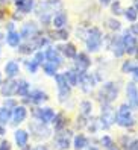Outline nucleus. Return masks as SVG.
Instances as JSON below:
<instances>
[{"mask_svg": "<svg viewBox=\"0 0 138 150\" xmlns=\"http://www.w3.org/2000/svg\"><path fill=\"white\" fill-rule=\"evenodd\" d=\"M32 59L41 67L42 64L46 62V53H44V50H37V52H33V58H32Z\"/></svg>", "mask_w": 138, "mask_h": 150, "instance_id": "nucleus-41", "label": "nucleus"}, {"mask_svg": "<svg viewBox=\"0 0 138 150\" xmlns=\"http://www.w3.org/2000/svg\"><path fill=\"white\" fill-rule=\"evenodd\" d=\"M20 150H32V147L28 144V146H26V147H23V149H20Z\"/></svg>", "mask_w": 138, "mask_h": 150, "instance_id": "nucleus-53", "label": "nucleus"}, {"mask_svg": "<svg viewBox=\"0 0 138 150\" xmlns=\"http://www.w3.org/2000/svg\"><path fill=\"white\" fill-rule=\"evenodd\" d=\"M24 68L29 74H37L38 70H40V65L33 59H28V61H24Z\"/></svg>", "mask_w": 138, "mask_h": 150, "instance_id": "nucleus-39", "label": "nucleus"}, {"mask_svg": "<svg viewBox=\"0 0 138 150\" xmlns=\"http://www.w3.org/2000/svg\"><path fill=\"white\" fill-rule=\"evenodd\" d=\"M58 50L61 52V55L64 56V59H73L76 55H77V46L74 42H70V41H65V42H61L58 44Z\"/></svg>", "mask_w": 138, "mask_h": 150, "instance_id": "nucleus-19", "label": "nucleus"}, {"mask_svg": "<svg viewBox=\"0 0 138 150\" xmlns=\"http://www.w3.org/2000/svg\"><path fill=\"white\" fill-rule=\"evenodd\" d=\"M122 37V41H123V47H125V55L127 56H134L135 52L138 49V38L134 37V35L129 32L127 29L123 30V33L120 35Z\"/></svg>", "mask_w": 138, "mask_h": 150, "instance_id": "nucleus-13", "label": "nucleus"}, {"mask_svg": "<svg viewBox=\"0 0 138 150\" xmlns=\"http://www.w3.org/2000/svg\"><path fill=\"white\" fill-rule=\"evenodd\" d=\"M32 134V137L41 141V139H47L52 137V132L53 129L50 127V125H46L42 121H38V120H33V121H29V130Z\"/></svg>", "mask_w": 138, "mask_h": 150, "instance_id": "nucleus-6", "label": "nucleus"}, {"mask_svg": "<svg viewBox=\"0 0 138 150\" xmlns=\"http://www.w3.org/2000/svg\"><path fill=\"white\" fill-rule=\"evenodd\" d=\"M131 76H132V79H134V82H135V83H138V64H137V67L134 68V71H132V74H131Z\"/></svg>", "mask_w": 138, "mask_h": 150, "instance_id": "nucleus-48", "label": "nucleus"}, {"mask_svg": "<svg viewBox=\"0 0 138 150\" xmlns=\"http://www.w3.org/2000/svg\"><path fill=\"white\" fill-rule=\"evenodd\" d=\"M127 30L131 32L134 37H137L138 38V21H135V23H131V26L127 28Z\"/></svg>", "mask_w": 138, "mask_h": 150, "instance_id": "nucleus-44", "label": "nucleus"}, {"mask_svg": "<svg viewBox=\"0 0 138 150\" xmlns=\"http://www.w3.org/2000/svg\"><path fill=\"white\" fill-rule=\"evenodd\" d=\"M17 50H18L21 55H30V53H33V52H37L35 46L32 44V41H30V40H29V41H24V42H21L20 46L17 47Z\"/></svg>", "mask_w": 138, "mask_h": 150, "instance_id": "nucleus-36", "label": "nucleus"}, {"mask_svg": "<svg viewBox=\"0 0 138 150\" xmlns=\"http://www.w3.org/2000/svg\"><path fill=\"white\" fill-rule=\"evenodd\" d=\"M55 79V85H56V97H58V102L59 103H67L68 100L71 99V90L73 88L67 83L64 73H56L53 76Z\"/></svg>", "mask_w": 138, "mask_h": 150, "instance_id": "nucleus-4", "label": "nucleus"}, {"mask_svg": "<svg viewBox=\"0 0 138 150\" xmlns=\"http://www.w3.org/2000/svg\"><path fill=\"white\" fill-rule=\"evenodd\" d=\"M52 29H64L68 24V14L64 9H58L52 15Z\"/></svg>", "mask_w": 138, "mask_h": 150, "instance_id": "nucleus-17", "label": "nucleus"}, {"mask_svg": "<svg viewBox=\"0 0 138 150\" xmlns=\"http://www.w3.org/2000/svg\"><path fill=\"white\" fill-rule=\"evenodd\" d=\"M125 94H126V103L132 111H138V85L131 81L125 86Z\"/></svg>", "mask_w": 138, "mask_h": 150, "instance_id": "nucleus-12", "label": "nucleus"}, {"mask_svg": "<svg viewBox=\"0 0 138 150\" xmlns=\"http://www.w3.org/2000/svg\"><path fill=\"white\" fill-rule=\"evenodd\" d=\"M94 112V103L90 100V99H85L79 103V115H84V117H91Z\"/></svg>", "mask_w": 138, "mask_h": 150, "instance_id": "nucleus-27", "label": "nucleus"}, {"mask_svg": "<svg viewBox=\"0 0 138 150\" xmlns=\"http://www.w3.org/2000/svg\"><path fill=\"white\" fill-rule=\"evenodd\" d=\"M87 129H88V132L90 134H97V132H100L102 130V127H100V121H99V117L97 118H93V115L88 118V123H87Z\"/></svg>", "mask_w": 138, "mask_h": 150, "instance_id": "nucleus-38", "label": "nucleus"}, {"mask_svg": "<svg viewBox=\"0 0 138 150\" xmlns=\"http://www.w3.org/2000/svg\"><path fill=\"white\" fill-rule=\"evenodd\" d=\"M3 73L8 79H15L17 76L20 74V64L17 61H8L3 67Z\"/></svg>", "mask_w": 138, "mask_h": 150, "instance_id": "nucleus-24", "label": "nucleus"}, {"mask_svg": "<svg viewBox=\"0 0 138 150\" xmlns=\"http://www.w3.org/2000/svg\"><path fill=\"white\" fill-rule=\"evenodd\" d=\"M99 146L103 147L105 150H111V149L117 147V143H115V139L111 137V135L105 134V135H102V137H100V139H99Z\"/></svg>", "mask_w": 138, "mask_h": 150, "instance_id": "nucleus-32", "label": "nucleus"}, {"mask_svg": "<svg viewBox=\"0 0 138 150\" xmlns=\"http://www.w3.org/2000/svg\"><path fill=\"white\" fill-rule=\"evenodd\" d=\"M73 61V68L77 73H85L90 71V68L93 65V59L87 52H77V55L71 59Z\"/></svg>", "mask_w": 138, "mask_h": 150, "instance_id": "nucleus-9", "label": "nucleus"}, {"mask_svg": "<svg viewBox=\"0 0 138 150\" xmlns=\"http://www.w3.org/2000/svg\"><path fill=\"white\" fill-rule=\"evenodd\" d=\"M137 64L138 62H135V59H126V61H123L122 67H120V71H122L123 74H132V71H134V68L137 67Z\"/></svg>", "mask_w": 138, "mask_h": 150, "instance_id": "nucleus-37", "label": "nucleus"}, {"mask_svg": "<svg viewBox=\"0 0 138 150\" xmlns=\"http://www.w3.org/2000/svg\"><path fill=\"white\" fill-rule=\"evenodd\" d=\"M122 15L125 17V20L129 21V23H135V21H138V11L135 9V6H132V5H131V6H127V8H125Z\"/></svg>", "mask_w": 138, "mask_h": 150, "instance_id": "nucleus-33", "label": "nucleus"}, {"mask_svg": "<svg viewBox=\"0 0 138 150\" xmlns=\"http://www.w3.org/2000/svg\"><path fill=\"white\" fill-rule=\"evenodd\" d=\"M126 150H138V138H134V139L129 141Z\"/></svg>", "mask_w": 138, "mask_h": 150, "instance_id": "nucleus-45", "label": "nucleus"}, {"mask_svg": "<svg viewBox=\"0 0 138 150\" xmlns=\"http://www.w3.org/2000/svg\"><path fill=\"white\" fill-rule=\"evenodd\" d=\"M132 6H135V9L138 11V0H132Z\"/></svg>", "mask_w": 138, "mask_h": 150, "instance_id": "nucleus-52", "label": "nucleus"}, {"mask_svg": "<svg viewBox=\"0 0 138 150\" xmlns=\"http://www.w3.org/2000/svg\"><path fill=\"white\" fill-rule=\"evenodd\" d=\"M17 105H18V103H17V100L14 99V97H6V100H5V103H3V106L9 108V109H14Z\"/></svg>", "mask_w": 138, "mask_h": 150, "instance_id": "nucleus-42", "label": "nucleus"}, {"mask_svg": "<svg viewBox=\"0 0 138 150\" xmlns=\"http://www.w3.org/2000/svg\"><path fill=\"white\" fill-rule=\"evenodd\" d=\"M108 50L113 52V55L115 58H123L125 56V47H123V41H122V37H120V35L114 33L113 37L109 38Z\"/></svg>", "mask_w": 138, "mask_h": 150, "instance_id": "nucleus-16", "label": "nucleus"}, {"mask_svg": "<svg viewBox=\"0 0 138 150\" xmlns=\"http://www.w3.org/2000/svg\"><path fill=\"white\" fill-rule=\"evenodd\" d=\"M103 41H105V35H103L102 29L97 26H91L87 29V35L84 38L85 47H87V53H99L102 50Z\"/></svg>", "mask_w": 138, "mask_h": 150, "instance_id": "nucleus-1", "label": "nucleus"}, {"mask_svg": "<svg viewBox=\"0 0 138 150\" xmlns=\"http://www.w3.org/2000/svg\"><path fill=\"white\" fill-rule=\"evenodd\" d=\"M30 93V83L26 81V79H20V81H17V91H15V96L18 97H26Z\"/></svg>", "mask_w": 138, "mask_h": 150, "instance_id": "nucleus-29", "label": "nucleus"}, {"mask_svg": "<svg viewBox=\"0 0 138 150\" xmlns=\"http://www.w3.org/2000/svg\"><path fill=\"white\" fill-rule=\"evenodd\" d=\"M29 139H30V135L26 129H17L14 132V143L18 149H23L29 144Z\"/></svg>", "mask_w": 138, "mask_h": 150, "instance_id": "nucleus-22", "label": "nucleus"}, {"mask_svg": "<svg viewBox=\"0 0 138 150\" xmlns=\"http://www.w3.org/2000/svg\"><path fill=\"white\" fill-rule=\"evenodd\" d=\"M0 150H12V144L8 139H3L2 143H0Z\"/></svg>", "mask_w": 138, "mask_h": 150, "instance_id": "nucleus-46", "label": "nucleus"}, {"mask_svg": "<svg viewBox=\"0 0 138 150\" xmlns=\"http://www.w3.org/2000/svg\"><path fill=\"white\" fill-rule=\"evenodd\" d=\"M85 150H100V147H99V146H96V144H91V143H90V146H88L87 149H85Z\"/></svg>", "mask_w": 138, "mask_h": 150, "instance_id": "nucleus-50", "label": "nucleus"}, {"mask_svg": "<svg viewBox=\"0 0 138 150\" xmlns=\"http://www.w3.org/2000/svg\"><path fill=\"white\" fill-rule=\"evenodd\" d=\"M100 127L102 130H109L115 125V109L113 106V103H103L100 105Z\"/></svg>", "mask_w": 138, "mask_h": 150, "instance_id": "nucleus-5", "label": "nucleus"}, {"mask_svg": "<svg viewBox=\"0 0 138 150\" xmlns=\"http://www.w3.org/2000/svg\"><path fill=\"white\" fill-rule=\"evenodd\" d=\"M0 85H2V73H0Z\"/></svg>", "mask_w": 138, "mask_h": 150, "instance_id": "nucleus-56", "label": "nucleus"}, {"mask_svg": "<svg viewBox=\"0 0 138 150\" xmlns=\"http://www.w3.org/2000/svg\"><path fill=\"white\" fill-rule=\"evenodd\" d=\"M44 53H46V61H49V62H53V64L58 65V67H62V65H64V56L61 55V52L58 50L56 46H49V47H46Z\"/></svg>", "mask_w": 138, "mask_h": 150, "instance_id": "nucleus-18", "label": "nucleus"}, {"mask_svg": "<svg viewBox=\"0 0 138 150\" xmlns=\"http://www.w3.org/2000/svg\"><path fill=\"white\" fill-rule=\"evenodd\" d=\"M11 115H12V109L6 108V106H0V125L6 126L11 123Z\"/></svg>", "mask_w": 138, "mask_h": 150, "instance_id": "nucleus-34", "label": "nucleus"}, {"mask_svg": "<svg viewBox=\"0 0 138 150\" xmlns=\"http://www.w3.org/2000/svg\"><path fill=\"white\" fill-rule=\"evenodd\" d=\"M18 12H21L23 15L33 12V8H35V0H21L18 5H15Z\"/></svg>", "mask_w": 138, "mask_h": 150, "instance_id": "nucleus-30", "label": "nucleus"}, {"mask_svg": "<svg viewBox=\"0 0 138 150\" xmlns=\"http://www.w3.org/2000/svg\"><path fill=\"white\" fill-rule=\"evenodd\" d=\"M32 150H52V149H50V146L46 144V143H40V144H37V146H33Z\"/></svg>", "mask_w": 138, "mask_h": 150, "instance_id": "nucleus-47", "label": "nucleus"}, {"mask_svg": "<svg viewBox=\"0 0 138 150\" xmlns=\"http://www.w3.org/2000/svg\"><path fill=\"white\" fill-rule=\"evenodd\" d=\"M55 115H56V111L50 106H33L32 108L33 120L42 121V123H46V125H52Z\"/></svg>", "mask_w": 138, "mask_h": 150, "instance_id": "nucleus-8", "label": "nucleus"}, {"mask_svg": "<svg viewBox=\"0 0 138 150\" xmlns=\"http://www.w3.org/2000/svg\"><path fill=\"white\" fill-rule=\"evenodd\" d=\"M41 67H42V71H44V74L49 76V77H53L56 73H59V67L55 65L53 62H49V61H46V62L42 64Z\"/></svg>", "mask_w": 138, "mask_h": 150, "instance_id": "nucleus-35", "label": "nucleus"}, {"mask_svg": "<svg viewBox=\"0 0 138 150\" xmlns=\"http://www.w3.org/2000/svg\"><path fill=\"white\" fill-rule=\"evenodd\" d=\"M38 33H41V29H40V24L37 21H26L20 29V37L24 41L35 38Z\"/></svg>", "mask_w": 138, "mask_h": 150, "instance_id": "nucleus-14", "label": "nucleus"}, {"mask_svg": "<svg viewBox=\"0 0 138 150\" xmlns=\"http://www.w3.org/2000/svg\"><path fill=\"white\" fill-rule=\"evenodd\" d=\"M91 143L90 137H87L85 134L79 132V134L73 135V141H71V149L73 150H85Z\"/></svg>", "mask_w": 138, "mask_h": 150, "instance_id": "nucleus-20", "label": "nucleus"}, {"mask_svg": "<svg viewBox=\"0 0 138 150\" xmlns=\"http://www.w3.org/2000/svg\"><path fill=\"white\" fill-rule=\"evenodd\" d=\"M29 117V109L26 105H17L12 109V115H11V125L12 126H20L21 123H24Z\"/></svg>", "mask_w": 138, "mask_h": 150, "instance_id": "nucleus-15", "label": "nucleus"}, {"mask_svg": "<svg viewBox=\"0 0 138 150\" xmlns=\"http://www.w3.org/2000/svg\"><path fill=\"white\" fill-rule=\"evenodd\" d=\"M47 3L52 6V9H53V11H58L59 8L62 6V0H47Z\"/></svg>", "mask_w": 138, "mask_h": 150, "instance_id": "nucleus-43", "label": "nucleus"}, {"mask_svg": "<svg viewBox=\"0 0 138 150\" xmlns=\"http://www.w3.org/2000/svg\"><path fill=\"white\" fill-rule=\"evenodd\" d=\"M47 37L50 38V41H55V42H65L70 38V32L67 30V28L64 29H50L47 32Z\"/></svg>", "mask_w": 138, "mask_h": 150, "instance_id": "nucleus-21", "label": "nucleus"}, {"mask_svg": "<svg viewBox=\"0 0 138 150\" xmlns=\"http://www.w3.org/2000/svg\"><path fill=\"white\" fill-rule=\"evenodd\" d=\"M109 8H111V14H113L114 17H117V15H122V14H123V9H125L120 0H114V2L109 5Z\"/></svg>", "mask_w": 138, "mask_h": 150, "instance_id": "nucleus-40", "label": "nucleus"}, {"mask_svg": "<svg viewBox=\"0 0 138 150\" xmlns=\"http://www.w3.org/2000/svg\"><path fill=\"white\" fill-rule=\"evenodd\" d=\"M105 23H106V28L113 32V33H117V32H120V30L123 29L122 21H120L118 18H115L114 15H113V17H108V18L105 20Z\"/></svg>", "mask_w": 138, "mask_h": 150, "instance_id": "nucleus-31", "label": "nucleus"}, {"mask_svg": "<svg viewBox=\"0 0 138 150\" xmlns=\"http://www.w3.org/2000/svg\"><path fill=\"white\" fill-rule=\"evenodd\" d=\"M111 150H122V149H120V147H114V149H111Z\"/></svg>", "mask_w": 138, "mask_h": 150, "instance_id": "nucleus-55", "label": "nucleus"}, {"mask_svg": "<svg viewBox=\"0 0 138 150\" xmlns=\"http://www.w3.org/2000/svg\"><path fill=\"white\" fill-rule=\"evenodd\" d=\"M23 103H29V105H33V106H41L42 103H46L50 100V97L49 94L44 91V90H30V93L23 97Z\"/></svg>", "mask_w": 138, "mask_h": 150, "instance_id": "nucleus-11", "label": "nucleus"}, {"mask_svg": "<svg viewBox=\"0 0 138 150\" xmlns=\"http://www.w3.org/2000/svg\"><path fill=\"white\" fill-rule=\"evenodd\" d=\"M134 58H135V61H138V49H137V52H135V55H134Z\"/></svg>", "mask_w": 138, "mask_h": 150, "instance_id": "nucleus-54", "label": "nucleus"}, {"mask_svg": "<svg viewBox=\"0 0 138 150\" xmlns=\"http://www.w3.org/2000/svg\"><path fill=\"white\" fill-rule=\"evenodd\" d=\"M6 134V126H2L0 125V137H3Z\"/></svg>", "mask_w": 138, "mask_h": 150, "instance_id": "nucleus-51", "label": "nucleus"}, {"mask_svg": "<svg viewBox=\"0 0 138 150\" xmlns=\"http://www.w3.org/2000/svg\"><path fill=\"white\" fill-rule=\"evenodd\" d=\"M5 41L9 47L12 49H17L21 44V37H20V32L18 30H8L6 35H5Z\"/></svg>", "mask_w": 138, "mask_h": 150, "instance_id": "nucleus-26", "label": "nucleus"}, {"mask_svg": "<svg viewBox=\"0 0 138 150\" xmlns=\"http://www.w3.org/2000/svg\"><path fill=\"white\" fill-rule=\"evenodd\" d=\"M53 125V132H59V130H64L68 127V117L65 112H56V115L52 121Z\"/></svg>", "mask_w": 138, "mask_h": 150, "instance_id": "nucleus-23", "label": "nucleus"}, {"mask_svg": "<svg viewBox=\"0 0 138 150\" xmlns=\"http://www.w3.org/2000/svg\"><path fill=\"white\" fill-rule=\"evenodd\" d=\"M97 81L94 77V73H90V71H85V73H81L79 74V83L77 86L81 88V91L85 93V94H91L97 86Z\"/></svg>", "mask_w": 138, "mask_h": 150, "instance_id": "nucleus-10", "label": "nucleus"}, {"mask_svg": "<svg viewBox=\"0 0 138 150\" xmlns=\"http://www.w3.org/2000/svg\"><path fill=\"white\" fill-rule=\"evenodd\" d=\"M79 74H81V73H77L73 67L64 71V77H65V81H67V83L70 85L71 88L77 86V83H79Z\"/></svg>", "mask_w": 138, "mask_h": 150, "instance_id": "nucleus-28", "label": "nucleus"}, {"mask_svg": "<svg viewBox=\"0 0 138 150\" xmlns=\"http://www.w3.org/2000/svg\"><path fill=\"white\" fill-rule=\"evenodd\" d=\"M120 96V86L114 81L103 82V85L97 91V100L100 105L103 103H114Z\"/></svg>", "mask_w": 138, "mask_h": 150, "instance_id": "nucleus-3", "label": "nucleus"}, {"mask_svg": "<svg viewBox=\"0 0 138 150\" xmlns=\"http://www.w3.org/2000/svg\"><path fill=\"white\" fill-rule=\"evenodd\" d=\"M17 91V81L14 79H8L6 82L0 85V94L3 97H14Z\"/></svg>", "mask_w": 138, "mask_h": 150, "instance_id": "nucleus-25", "label": "nucleus"}, {"mask_svg": "<svg viewBox=\"0 0 138 150\" xmlns=\"http://www.w3.org/2000/svg\"><path fill=\"white\" fill-rule=\"evenodd\" d=\"M135 111L127 106V103H122L115 109V125L122 129H132L137 126V117Z\"/></svg>", "mask_w": 138, "mask_h": 150, "instance_id": "nucleus-2", "label": "nucleus"}, {"mask_svg": "<svg viewBox=\"0 0 138 150\" xmlns=\"http://www.w3.org/2000/svg\"><path fill=\"white\" fill-rule=\"evenodd\" d=\"M114 0H99V3H100V6H103V8H108L111 3H113Z\"/></svg>", "mask_w": 138, "mask_h": 150, "instance_id": "nucleus-49", "label": "nucleus"}, {"mask_svg": "<svg viewBox=\"0 0 138 150\" xmlns=\"http://www.w3.org/2000/svg\"><path fill=\"white\" fill-rule=\"evenodd\" d=\"M71 141H73V130L71 129H64V130L55 132L53 147H55V150H70Z\"/></svg>", "mask_w": 138, "mask_h": 150, "instance_id": "nucleus-7", "label": "nucleus"}]
</instances>
